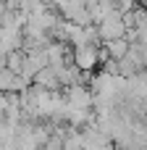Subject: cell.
Instances as JSON below:
<instances>
[{
  "mask_svg": "<svg viewBox=\"0 0 147 150\" xmlns=\"http://www.w3.org/2000/svg\"><path fill=\"white\" fill-rule=\"evenodd\" d=\"M97 37H103L105 42L126 37V24H124V16H121L118 11L108 13V16H105V18L97 24Z\"/></svg>",
  "mask_w": 147,
  "mask_h": 150,
  "instance_id": "obj_1",
  "label": "cell"
},
{
  "mask_svg": "<svg viewBox=\"0 0 147 150\" xmlns=\"http://www.w3.org/2000/svg\"><path fill=\"white\" fill-rule=\"evenodd\" d=\"M97 63H100L97 45H79V47H74V66L79 71H95Z\"/></svg>",
  "mask_w": 147,
  "mask_h": 150,
  "instance_id": "obj_2",
  "label": "cell"
},
{
  "mask_svg": "<svg viewBox=\"0 0 147 150\" xmlns=\"http://www.w3.org/2000/svg\"><path fill=\"white\" fill-rule=\"evenodd\" d=\"M129 40L126 37H121V40H110V42H105V55L108 58H116V61H121V58H126V53H129Z\"/></svg>",
  "mask_w": 147,
  "mask_h": 150,
  "instance_id": "obj_3",
  "label": "cell"
}]
</instances>
